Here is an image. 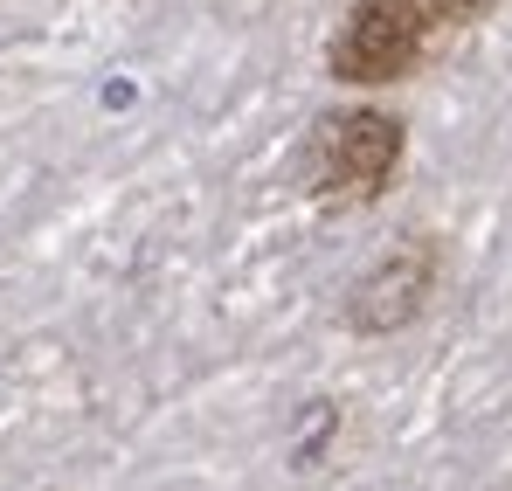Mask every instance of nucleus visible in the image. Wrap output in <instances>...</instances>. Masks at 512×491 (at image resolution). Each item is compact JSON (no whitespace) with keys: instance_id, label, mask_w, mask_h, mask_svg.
<instances>
[{"instance_id":"f257e3e1","label":"nucleus","mask_w":512,"mask_h":491,"mask_svg":"<svg viewBox=\"0 0 512 491\" xmlns=\"http://www.w3.org/2000/svg\"><path fill=\"white\" fill-rule=\"evenodd\" d=\"M402 153H409V125L395 111L346 104V111H326L312 125V139L298 153V173H305L312 201H326V208H367L402 173Z\"/></svg>"},{"instance_id":"f03ea898","label":"nucleus","mask_w":512,"mask_h":491,"mask_svg":"<svg viewBox=\"0 0 512 491\" xmlns=\"http://www.w3.org/2000/svg\"><path fill=\"white\" fill-rule=\"evenodd\" d=\"M443 28V0H353L340 35L326 42V70L346 90H381L423 70Z\"/></svg>"},{"instance_id":"7ed1b4c3","label":"nucleus","mask_w":512,"mask_h":491,"mask_svg":"<svg viewBox=\"0 0 512 491\" xmlns=\"http://www.w3.org/2000/svg\"><path fill=\"white\" fill-rule=\"evenodd\" d=\"M436 284H443V243L416 229V236H402L388 256H374L353 277V291H346V332H360V339L409 332L429 312Z\"/></svg>"},{"instance_id":"20e7f679","label":"nucleus","mask_w":512,"mask_h":491,"mask_svg":"<svg viewBox=\"0 0 512 491\" xmlns=\"http://www.w3.org/2000/svg\"><path fill=\"white\" fill-rule=\"evenodd\" d=\"M443 7H457V14H471V7H485V0H443Z\"/></svg>"}]
</instances>
